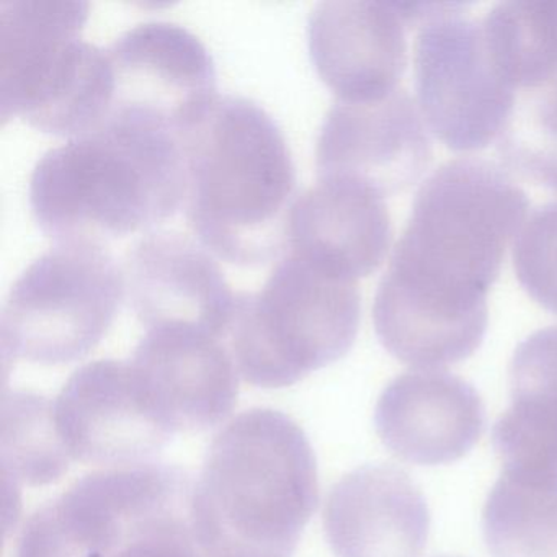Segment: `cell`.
<instances>
[{
    "label": "cell",
    "mask_w": 557,
    "mask_h": 557,
    "mask_svg": "<svg viewBox=\"0 0 557 557\" xmlns=\"http://www.w3.org/2000/svg\"><path fill=\"white\" fill-rule=\"evenodd\" d=\"M527 214V195L495 162L455 159L433 172L374 298L381 344L419 367L471 357L487 329L488 289Z\"/></svg>",
    "instance_id": "1"
},
{
    "label": "cell",
    "mask_w": 557,
    "mask_h": 557,
    "mask_svg": "<svg viewBox=\"0 0 557 557\" xmlns=\"http://www.w3.org/2000/svg\"><path fill=\"white\" fill-rule=\"evenodd\" d=\"M318 502V462L301 426L278 410H246L211 443L191 523L203 557H293Z\"/></svg>",
    "instance_id": "2"
},
{
    "label": "cell",
    "mask_w": 557,
    "mask_h": 557,
    "mask_svg": "<svg viewBox=\"0 0 557 557\" xmlns=\"http://www.w3.org/2000/svg\"><path fill=\"white\" fill-rule=\"evenodd\" d=\"M185 197V143L119 120L50 149L30 177L32 213L57 244L103 246L151 230Z\"/></svg>",
    "instance_id": "3"
},
{
    "label": "cell",
    "mask_w": 557,
    "mask_h": 557,
    "mask_svg": "<svg viewBox=\"0 0 557 557\" xmlns=\"http://www.w3.org/2000/svg\"><path fill=\"white\" fill-rule=\"evenodd\" d=\"M187 220L213 256L262 265L288 246L296 172L275 120L243 97H220L185 141Z\"/></svg>",
    "instance_id": "4"
},
{
    "label": "cell",
    "mask_w": 557,
    "mask_h": 557,
    "mask_svg": "<svg viewBox=\"0 0 557 557\" xmlns=\"http://www.w3.org/2000/svg\"><path fill=\"white\" fill-rule=\"evenodd\" d=\"M191 497L177 468L99 469L28 517L14 557H203Z\"/></svg>",
    "instance_id": "5"
},
{
    "label": "cell",
    "mask_w": 557,
    "mask_h": 557,
    "mask_svg": "<svg viewBox=\"0 0 557 557\" xmlns=\"http://www.w3.org/2000/svg\"><path fill=\"white\" fill-rule=\"evenodd\" d=\"M86 2H0V116L79 138L99 128L113 99L107 50L81 37Z\"/></svg>",
    "instance_id": "6"
},
{
    "label": "cell",
    "mask_w": 557,
    "mask_h": 557,
    "mask_svg": "<svg viewBox=\"0 0 557 557\" xmlns=\"http://www.w3.org/2000/svg\"><path fill=\"white\" fill-rule=\"evenodd\" d=\"M360 318L357 282L288 252L259 292L237 295L224 344L246 383L278 389L345 357Z\"/></svg>",
    "instance_id": "7"
},
{
    "label": "cell",
    "mask_w": 557,
    "mask_h": 557,
    "mask_svg": "<svg viewBox=\"0 0 557 557\" xmlns=\"http://www.w3.org/2000/svg\"><path fill=\"white\" fill-rule=\"evenodd\" d=\"M125 296L123 270L99 244H57L12 285L0 315L4 376L17 363L60 367L102 341Z\"/></svg>",
    "instance_id": "8"
},
{
    "label": "cell",
    "mask_w": 557,
    "mask_h": 557,
    "mask_svg": "<svg viewBox=\"0 0 557 557\" xmlns=\"http://www.w3.org/2000/svg\"><path fill=\"white\" fill-rule=\"evenodd\" d=\"M465 5L432 4L413 44L417 106L453 151L487 148L504 135L518 94L488 58L481 21Z\"/></svg>",
    "instance_id": "9"
},
{
    "label": "cell",
    "mask_w": 557,
    "mask_h": 557,
    "mask_svg": "<svg viewBox=\"0 0 557 557\" xmlns=\"http://www.w3.org/2000/svg\"><path fill=\"white\" fill-rule=\"evenodd\" d=\"M107 54L113 76L107 120L145 126L185 143L220 99L207 47L181 25H136L120 35Z\"/></svg>",
    "instance_id": "10"
},
{
    "label": "cell",
    "mask_w": 557,
    "mask_h": 557,
    "mask_svg": "<svg viewBox=\"0 0 557 557\" xmlns=\"http://www.w3.org/2000/svg\"><path fill=\"white\" fill-rule=\"evenodd\" d=\"M51 420L71 465L102 469L145 465L174 436L129 360L79 368L51 399Z\"/></svg>",
    "instance_id": "11"
},
{
    "label": "cell",
    "mask_w": 557,
    "mask_h": 557,
    "mask_svg": "<svg viewBox=\"0 0 557 557\" xmlns=\"http://www.w3.org/2000/svg\"><path fill=\"white\" fill-rule=\"evenodd\" d=\"M429 128L404 89L374 102L331 107L315 148L319 177L347 178L381 197L412 187L432 162Z\"/></svg>",
    "instance_id": "12"
},
{
    "label": "cell",
    "mask_w": 557,
    "mask_h": 557,
    "mask_svg": "<svg viewBox=\"0 0 557 557\" xmlns=\"http://www.w3.org/2000/svg\"><path fill=\"white\" fill-rule=\"evenodd\" d=\"M399 2L325 0L309 15V53L341 102H374L399 89L409 30Z\"/></svg>",
    "instance_id": "13"
},
{
    "label": "cell",
    "mask_w": 557,
    "mask_h": 557,
    "mask_svg": "<svg viewBox=\"0 0 557 557\" xmlns=\"http://www.w3.org/2000/svg\"><path fill=\"white\" fill-rule=\"evenodd\" d=\"M125 296L146 327L184 324L224 341L236 309L213 253L181 233H152L126 256Z\"/></svg>",
    "instance_id": "14"
},
{
    "label": "cell",
    "mask_w": 557,
    "mask_h": 557,
    "mask_svg": "<svg viewBox=\"0 0 557 557\" xmlns=\"http://www.w3.org/2000/svg\"><path fill=\"white\" fill-rule=\"evenodd\" d=\"M172 435L205 432L237 403L236 364L221 338L184 324L148 329L129 358Z\"/></svg>",
    "instance_id": "15"
},
{
    "label": "cell",
    "mask_w": 557,
    "mask_h": 557,
    "mask_svg": "<svg viewBox=\"0 0 557 557\" xmlns=\"http://www.w3.org/2000/svg\"><path fill=\"white\" fill-rule=\"evenodd\" d=\"M377 436L404 461L448 465L468 455L484 430L478 391L445 371H410L383 391L374 410Z\"/></svg>",
    "instance_id": "16"
},
{
    "label": "cell",
    "mask_w": 557,
    "mask_h": 557,
    "mask_svg": "<svg viewBox=\"0 0 557 557\" xmlns=\"http://www.w3.org/2000/svg\"><path fill=\"white\" fill-rule=\"evenodd\" d=\"M324 530L335 557H420L429 541V505L403 469L363 466L332 487Z\"/></svg>",
    "instance_id": "17"
},
{
    "label": "cell",
    "mask_w": 557,
    "mask_h": 557,
    "mask_svg": "<svg viewBox=\"0 0 557 557\" xmlns=\"http://www.w3.org/2000/svg\"><path fill=\"white\" fill-rule=\"evenodd\" d=\"M393 243L384 198L347 178L319 177L293 205L289 252L357 282L380 269Z\"/></svg>",
    "instance_id": "18"
},
{
    "label": "cell",
    "mask_w": 557,
    "mask_h": 557,
    "mask_svg": "<svg viewBox=\"0 0 557 557\" xmlns=\"http://www.w3.org/2000/svg\"><path fill=\"white\" fill-rule=\"evenodd\" d=\"M488 58L515 90L540 89L557 81V2H504L481 21Z\"/></svg>",
    "instance_id": "19"
},
{
    "label": "cell",
    "mask_w": 557,
    "mask_h": 557,
    "mask_svg": "<svg viewBox=\"0 0 557 557\" xmlns=\"http://www.w3.org/2000/svg\"><path fill=\"white\" fill-rule=\"evenodd\" d=\"M482 530L492 557H557V479L502 472Z\"/></svg>",
    "instance_id": "20"
},
{
    "label": "cell",
    "mask_w": 557,
    "mask_h": 557,
    "mask_svg": "<svg viewBox=\"0 0 557 557\" xmlns=\"http://www.w3.org/2000/svg\"><path fill=\"white\" fill-rule=\"evenodd\" d=\"M0 438L4 494L18 492L22 485L57 484L70 471L71 461L54 433L47 397L27 391L4 393Z\"/></svg>",
    "instance_id": "21"
},
{
    "label": "cell",
    "mask_w": 557,
    "mask_h": 557,
    "mask_svg": "<svg viewBox=\"0 0 557 557\" xmlns=\"http://www.w3.org/2000/svg\"><path fill=\"white\" fill-rule=\"evenodd\" d=\"M497 145L508 169L557 191V81L518 94Z\"/></svg>",
    "instance_id": "22"
},
{
    "label": "cell",
    "mask_w": 557,
    "mask_h": 557,
    "mask_svg": "<svg viewBox=\"0 0 557 557\" xmlns=\"http://www.w3.org/2000/svg\"><path fill=\"white\" fill-rule=\"evenodd\" d=\"M513 265L528 295L557 314V201L527 220L513 244Z\"/></svg>",
    "instance_id": "23"
},
{
    "label": "cell",
    "mask_w": 557,
    "mask_h": 557,
    "mask_svg": "<svg viewBox=\"0 0 557 557\" xmlns=\"http://www.w3.org/2000/svg\"><path fill=\"white\" fill-rule=\"evenodd\" d=\"M511 400L557 416V325L521 342L510 363Z\"/></svg>",
    "instance_id": "24"
}]
</instances>
